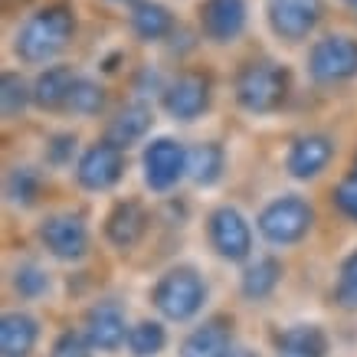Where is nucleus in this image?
Segmentation results:
<instances>
[{
  "label": "nucleus",
  "instance_id": "f257e3e1",
  "mask_svg": "<svg viewBox=\"0 0 357 357\" xmlns=\"http://www.w3.org/2000/svg\"><path fill=\"white\" fill-rule=\"evenodd\" d=\"M73 33H76L73 10H66V7H46V10L33 13L30 20L17 30L13 50H17V56H20L23 63L43 66V63H53L56 56L69 46Z\"/></svg>",
  "mask_w": 357,
  "mask_h": 357
},
{
  "label": "nucleus",
  "instance_id": "f03ea898",
  "mask_svg": "<svg viewBox=\"0 0 357 357\" xmlns=\"http://www.w3.org/2000/svg\"><path fill=\"white\" fill-rule=\"evenodd\" d=\"M233 92H236V102L243 112H249V115H272L289 98V73L279 63H269V59L246 63L239 69Z\"/></svg>",
  "mask_w": 357,
  "mask_h": 357
},
{
  "label": "nucleus",
  "instance_id": "7ed1b4c3",
  "mask_svg": "<svg viewBox=\"0 0 357 357\" xmlns=\"http://www.w3.org/2000/svg\"><path fill=\"white\" fill-rule=\"evenodd\" d=\"M151 302L167 321H190L206 302V285L194 266H174L158 279Z\"/></svg>",
  "mask_w": 357,
  "mask_h": 357
},
{
  "label": "nucleus",
  "instance_id": "20e7f679",
  "mask_svg": "<svg viewBox=\"0 0 357 357\" xmlns=\"http://www.w3.org/2000/svg\"><path fill=\"white\" fill-rule=\"evenodd\" d=\"M312 223H314L312 204L298 194L275 197L272 204L262 206L259 220H256L262 239L272 243V246H295V243H302V239L308 236Z\"/></svg>",
  "mask_w": 357,
  "mask_h": 357
},
{
  "label": "nucleus",
  "instance_id": "39448f33",
  "mask_svg": "<svg viewBox=\"0 0 357 357\" xmlns=\"http://www.w3.org/2000/svg\"><path fill=\"white\" fill-rule=\"evenodd\" d=\"M308 76L318 86H337L357 76V40L351 36H325L308 53Z\"/></svg>",
  "mask_w": 357,
  "mask_h": 357
},
{
  "label": "nucleus",
  "instance_id": "423d86ee",
  "mask_svg": "<svg viewBox=\"0 0 357 357\" xmlns=\"http://www.w3.org/2000/svg\"><path fill=\"white\" fill-rule=\"evenodd\" d=\"M141 167L144 184L154 194H167L187 177V148L174 138H154L141 154Z\"/></svg>",
  "mask_w": 357,
  "mask_h": 357
},
{
  "label": "nucleus",
  "instance_id": "0eeeda50",
  "mask_svg": "<svg viewBox=\"0 0 357 357\" xmlns=\"http://www.w3.org/2000/svg\"><path fill=\"white\" fill-rule=\"evenodd\" d=\"M206 236L217 256L227 262H246L252 252V229L236 206H217L206 220Z\"/></svg>",
  "mask_w": 357,
  "mask_h": 357
},
{
  "label": "nucleus",
  "instance_id": "6e6552de",
  "mask_svg": "<svg viewBox=\"0 0 357 357\" xmlns=\"http://www.w3.org/2000/svg\"><path fill=\"white\" fill-rule=\"evenodd\" d=\"M125 174V148L112 144L109 138L92 144L82 151L76 164V181L82 190H92V194H102V190H112V187L121 181Z\"/></svg>",
  "mask_w": 357,
  "mask_h": 357
},
{
  "label": "nucleus",
  "instance_id": "1a4fd4ad",
  "mask_svg": "<svg viewBox=\"0 0 357 357\" xmlns=\"http://www.w3.org/2000/svg\"><path fill=\"white\" fill-rule=\"evenodd\" d=\"M325 13L321 0H266V17L275 36L289 40V43H302L308 33L318 26Z\"/></svg>",
  "mask_w": 357,
  "mask_h": 357
},
{
  "label": "nucleus",
  "instance_id": "9d476101",
  "mask_svg": "<svg viewBox=\"0 0 357 357\" xmlns=\"http://www.w3.org/2000/svg\"><path fill=\"white\" fill-rule=\"evenodd\" d=\"M40 239H43L46 252L63 262H76L89 252V229L73 213H53V217H46L43 227H40Z\"/></svg>",
  "mask_w": 357,
  "mask_h": 357
},
{
  "label": "nucleus",
  "instance_id": "9b49d317",
  "mask_svg": "<svg viewBox=\"0 0 357 357\" xmlns=\"http://www.w3.org/2000/svg\"><path fill=\"white\" fill-rule=\"evenodd\" d=\"M210 109V79L200 73H184L164 89V112L177 121H194Z\"/></svg>",
  "mask_w": 357,
  "mask_h": 357
},
{
  "label": "nucleus",
  "instance_id": "f8f14e48",
  "mask_svg": "<svg viewBox=\"0 0 357 357\" xmlns=\"http://www.w3.org/2000/svg\"><path fill=\"white\" fill-rule=\"evenodd\" d=\"M82 331L92 341L96 351H119L125 341H128V325H125V312H121L115 302H98L86 312V321H82Z\"/></svg>",
  "mask_w": 357,
  "mask_h": 357
},
{
  "label": "nucleus",
  "instance_id": "ddd939ff",
  "mask_svg": "<svg viewBox=\"0 0 357 357\" xmlns=\"http://www.w3.org/2000/svg\"><path fill=\"white\" fill-rule=\"evenodd\" d=\"M331 154H335V144L328 135H302L292 141V148L285 154V171L295 181H312L328 167Z\"/></svg>",
  "mask_w": 357,
  "mask_h": 357
},
{
  "label": "nucleus",
  "instance_id": "4468645a",
  "mask_svg": "<svg viewBox=\"0 0 357 357\" xmlns=\"http://www.w3.org/2000/svg\"><path fill=\"white\" fill-rule=\"evenodd\" d=\"M200 20L213 43H233L246 30V0H206Z\"/></svg>",
  "mask_w": 357,
  "mask_h": 357
},
{
  "label": "nucleus",
  "instance_id": "2eb2a0df",
  "mask_svg": "<svg viewBox=\"0 0 357 357\" xmlns=\"http://www.w3.org/2000/svg\"><path fill=\"white\" fill-rule=\"evenodd\" d=\"M229 318H210L197 325L181 344V357H223L233 347V331Z\"/></svg>",
  "mask_w": 357,
  "mask_h": 357
},
{
  "label": "nucleus",
  "instance_id": "dca6fc26",
  "mask_svg": "<svg viewBox=\"0 0 357 357\" xmlns=\"http://www.w3.org/2000/svg\"><path fill=\"white\" fill-rule=\"evenodd\" d=\"M40 341V321L26 312H7L0 318V354L30 357Z\"/></svg>",
  "mask_w": 357,
  "mask_h": 357
},
{
  "label": "nucleus",
  "instance_id": "f3484780",
  "mask_svg": "<svg viewBox=\"0 0 357 357\" xmlns=\"http://www.w3.org/2000/svg\"><path fill=\"white\" fill-rule=\"evenodd\" d=\"M325 328L318 325H292L275 335V357H328Z\"/></svg>",
  "mask_w": 357,
  "mask_h": 357
},
{
  "label": "nucleus",
  "instance_id": "a211bd4d",
  "mask_svg": "<svg viewBox=\"0 0 357 357\" xmlns=\"http://www.w3.org/2000/svg\"><path fill=\"white\" fill-rule=\"evenodd\" d=\"M144 229H148V213H144L135 200L115 204V210H112L109 220H105V239L119 249H131L144 236Z\"/></svg>",
  "mask_w": 357,
  "mask_h": 357
},
{
  "label": "nucleus",
  "instance_id": "6ab92c4d",
  "mask_svg": "<svg viewBox=\"0 0 357 357\" xmlns=\"http://www.w3.org/2000/svg\"><path fill=\"white\" fill-rule=\"evenodd\" d=\"M73 82H76V73L69 66H53L36 76L33 82V105L43 112H59L66 109L69 102V92H73Z\"/></svg>",
  "mask_w": 357,
  "mask_h": 357
},
{
  "label": "nucleus",
  "instance_id": "aec40b11",
  "mask_svg": "<svg viewBox=\"0 0 357 357\" xmlns=\"http://www.w3.org/2000/svg\"><path fill=\"white\" fill-rule=\"evenodd\" d=\"M282 282V262L275 256H262V259L249 262L243 275H239V292L249 302H266Z\"/></svg>",
  "mask_w": 357,
  "mask_h": 357
},
{
  "label": "nucleus",
  "instance_id": "412c9836",
  "mask_svg": "<svg viewBox=\"0 0 357 357\" xmlns=\"http://www.w3.org/2000/svg\"><path fill=\"white\" fill-rule=\"evenodd\" d=\"M151 121H154V115L144 102H131V105H125V109L112 119L105 138H109L112 144H119V148H131V144H138V141L151 131Z\"/></svg>",
  "mask_w": 357,
  "mask_h": 357
},
{
  "label": "nucleus",
  "instance_id": "4be33fe9",
  "mask_svg": "<svg viewBox=\"0 0 357 357\" xmlns=\"http://www.w3.org/2000/svg\"><path fill=\"white\" fill-rule=\"evenodd\" d=\"M131 30L144 43H158L174 33V13L158 0H141L131 10Z\"/></svg>",
  "mask_w": 357,
  "mask_h": 357
},
{
  "label": "nucleus",
  "instance_id": "5701e85b",
  "mask_svg": "<svg viewBox=\"0 0 357 357\" xmlns=\"http://www.w3.org/2000/svg\"><path fill=\"white\" fill-rule=\"evenodd\" d=\"M223 164H227V154L217 141H204L187 151V177L194 181L197 187H213L223 177Z\"/></svg>",
  "mask_w": 357,
  "mask_h": 357
},
{
  "label": "nucleus",
  "instance_id": "b1692460",
  "mask_svg": "<svg viewBox=\"0 0 357 357\" xmlns=\"http://www.w3.org/2000/svg\"><path fill=\"white\" fill-rule=\"evenodd\" d=\"M43 190V177L40 171H33V167H13L7 174V184H3V194L10 200L13 206H33L36 204V197Z\"/></svg>",
  "mask_w": 357,
  "mask_h": 357
},
{
  "label": "nucleus",
  "instance_id": "393cba45",
  "mask_svg": "<svg viewBox=\"0 0 357 357\" xmlns=\"http://www.w3.org/2000/svg\"><path fill=\"white\" fill-rule=\"evenodd\" d=\"M128 351L135 357H158L167 347V331L161 321H138L135 328H128Z\"/></svg>",
  "mask_w": 357,
  "mask_h": 357
},
{
  "label": "nucleus",
  "instance_id": "a878e982",
  "mask_svg": "<svg viewBox=\"0 0 357 357\" xmlns=\"http://www.w3.org/2000/svg\"><path fill=\"white\" fill-rule=\"evenodd\" d=\"M30 102H33V86L23 82L20 73H3L0 76V109H3V119H20Z\"/></svg>",
  "mask_w": 357,
  "mask_h": 357
},
{
  "label": "nucleus",
  "instance_id": "bb28decb",
  "mask_svg": "<svg viewBox=\"0 0 357 357\" xmlns=\"http://www.w3.org/2000/svg\"><path fill=\"white\" fill-rule=\"evenodd\" d=\"M102 109H105V89L92 82V79L76 76L69 102H66V112H73V115H98Z\"/></svg>",
  "mask_w": 357,
  "mask_h": 357
},
{
  "label": "nucleus",
  "instance_id": "cd10ccee",
  "mask_svg": "<svg viewBox=\"0 0 357 357\" xmlns=\"http://www.w3.org/2000/svg\"><path fill=\"white\" fill-rule=\"evenodd\" d=\"M13 289H17L20 298L36 302V298H43V295L50 292V272H46L43 266H36V262H23V266H17V272H13Z\"/></svg>",
  "mask_w": 357,
  "mask_h": 357
},
{
  "label": "nucleus",
  "instance_id": "c85d7f7f",
  "mask_svg": "<svg viewBox=\"0 0 357 357\" xmlns=\"http://www.w3.org/2000/svg\"><path fill=\"white\" fill-rule=\"evenodd\" d=\"M335 302L341 308H347V312H357V249L341 266V275H337L335 285Z\"/></svg>",
  "mask_w": 357,
  "mask_h": 357
},
{
  "label": "nucleus",
  "instance_id": "c756f323",
  "mask_svg": "<svg viewBox=\"0 0 357 357\" xmlns=\"http://www.w3.org/2000/svg\"><path fill=\"white\" fill-rule=\"evenodd\" d=\"M92 341L86 337V331H63L56 337L50 357H92Z\"/></svg>",
  "mask_w": 357,
  "mask_h": 357
},
{
  "label": "nucleus",
  "instance_id": "7c9ffc66",
  "mask_svg": "<svg viewBox=\"0 0 357 357\" xmlns=\"http://www.w3.org/2000/svg\"><path fill=\"white\" fill-rule=\"evenodd\" d=\"M73 154H76V138H73V135H56V138H50V144H46V161L53 164V167L73 164Z\"/></svg>",
  "mask_w": 357,
  "mask_h": 357
},
{
  "label": "nucleus",
  "instance_id": "2f4dec72",
  "mask_svg": "<svg viewBox=\"0 0 357 357\" xmlns=\"http://www.w3.org/2000/svg\"><path fill=\"white\" fill-rule=\"evenodd\" d=\"M335 204H337V210H341L347 220H354V223H357V171L337 184Z\"/></svg>",
  "mask_w": 357,
  "mask_h": 357
},
{
  "label": "nucleus",
  "instance_id": "473e14b6",
  "mask_svg": "<svg viewBox=\"0 0 357 357\" xmlns=\"http://www.w3.org/2000/svg\"><path fill=\"white\" fill-rule=\"evenodd\" d=\"M223 357H256V354H252L249 347H229V351H227Z\"/></svg>",
  "mask_w": 357,
  "mask_h": 357
},
{
  "label": "nucleus",
  "instance_id": "72a5a7b5",
  "mask_svg": "<svg viewBox=\"0 0 357 357\" xmlns=\"http://www.w3.org/2000/svg\"><path fill=\"white\" fill-rule=\"evenodd\" d=\"M344 3H347V7H357V0H344Z\"/></svg>",
  "mask_w": 357,
  "mask_h": 357
}]
</instances>
